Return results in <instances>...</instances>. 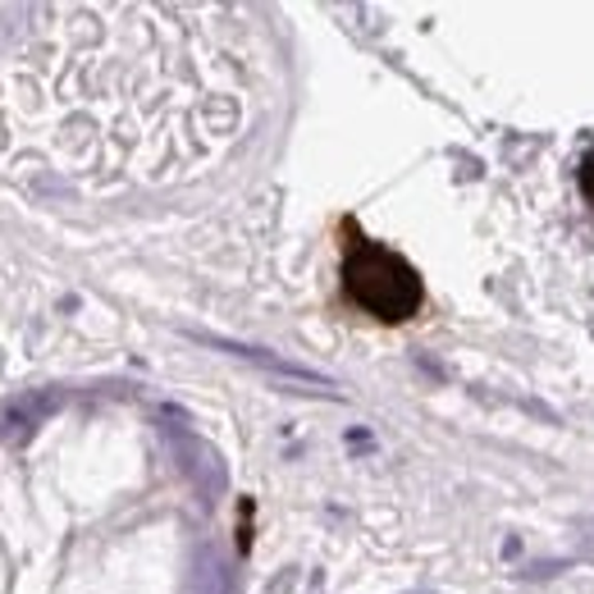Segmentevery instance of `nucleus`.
<instances>
[{
    "label": "nucleus",
    "instance_id": "f257e3e1",
    "mask_svg": "<svg viewBox=\"0 0 594 594\" xmlns=\"http://www.w3.org/2000/svg\"><path fill=\"white\" fill-rule=\"evenodd\" d=\"M261 101L256 41L225 5L0 10V165L128 192L215 165Z\"/></svg>",
    "mask_w": 594,
    "mask_h": 594
},
{
    "label": "nucleus",
    "instance_id": "f03ea898",
    "mask_svg": "<svg viewBox=\"0 0 594 594\" xmlns=\"http://www.w3.org/2000/svg\"><path fill=\"white\" fill-rule=\"evenodd\" d=\"M343 283L357 306L380 320H407L421 312V279L399 252H389L370 238H352L343 252Z\"/></svg>",
    "mask_w": 594,
    "mask_h": 594
}]
</instances>
